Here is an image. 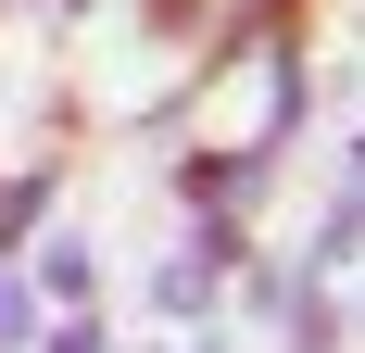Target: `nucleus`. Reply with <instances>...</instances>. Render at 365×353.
<instances>
[{
	"instance_id": "2",
	"label": "nucleus",
	"mask_w": 365,
	"mask_h": 353,
	"mask_svg": "<svg viewBox=\"0 0 365 353\" xmlns=\"http://www.w3.org/2000/svg\"><path fill=\"white\" fill-rule=\"evenodd\" d=\"M139 26H151V38H177V51H189V38L215 51V38H227V0H139Z\"/></svg>"
},
{
	"instance_id": "4",
	"label": "nucleus",
	"mask_w": 365,
	"mask_h": 353,
	"mask_svg": "<svg viewBox=\"0 0 365 353\" xmlns=\"http://www.w3.org/2000/svg\"><path fill=\"white\" fill-rule=\"evenodd\" d=\"M38 214H51V164H38V176H13V189H0V240H26Z\"/></svg>"
},
{
	"instance_id": "1",
	"label": "nucleus",
	"mask_w": 365,
	"mask_h": 353,
	"mask_svg": "<svg viewBox=\"0 0 365 353\" xmlns=\"http://www.w3.org/2000/svg\"><path fill=\"white\" fill-rule=\"evenodd\" d=\"M189 214H202V227H227V214H252L264 202V151H189Z\"/></svg>"
},
{
	"instance_id": "5",
	"label": "nucleus",
	"mask_w": 365,
	"mask_h": 353,
	"mask_svg": "<svg viewBox=\"0 0 365 353\" xmlns=\"http://www.w3.org/2000/svg\"><path fill=\"white\" fill-rule=\"evenodd\" d=\"M38 353H101V316H63V328H51Z\"/></svg>"
},
{
	"instance_id": "3",
	"label": "nucleus",
	"mask_w": 365,
	"mask_h": 353,
	"mask_svg": "<svg viewBox=\"0 0 365 353\" xmlns=\"http://www.w3.org/2000/svg\"><path fill=\"white\" fill-rule=\"evenodd\" d=\"M38 290H51V303H88V240H51V252H38Z\"/></svg>"
}]
</instances>
